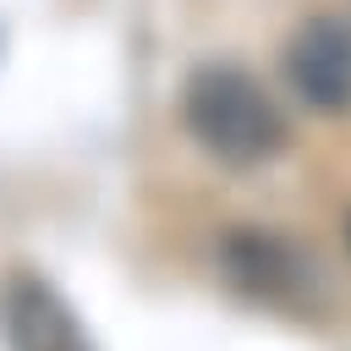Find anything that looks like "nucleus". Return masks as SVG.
<instances>
[{
    "mask_svg": "<svg viewBox=\"0 0 351 351\" xmlns=\"http://www.w3.org/2000/svg\"><path fill=\"white\" fill-rule=\"evenodd\" d=\"M181 121H186V137L214 159V165H230V170H258L269 165L291 126L274 104V93L241 71V66H197L186 82H181Z\"/></svg>",
    "mask_w": 351,
    "mask_h": 351,
    "instance_id": "f257e3e1",
    "label": "nucleus"
},
{
    "mask_svg": "<svg viewBox=\"0 0 351 351\" xmlns=\"http://www.w3.org/2000/svg\"><path fill=\"white\" fill-rule=\"evenodd\" d=\"M219 263H225V280L236 291H247L252 302L313 307V296H318V263H313V252H302L296 241H285L274 230H230L219 241Z\"/></svg>",
    "mask_w": 351,
    "mask_h": 351,
    "instance_id": "f03ea898",
    "label": "nucleus"
},
{
    "mask_svg": "<svg viewBox=\"0 0 351 351\" xmlns=\"http://www.w3.org/2000/svg\"><path fill=\"white\" fill-rule=\"evenodd\" d=\"M0 340L5 351H99L77 307L38 269H11L0 280Z\"/></svg>",
    "mask_w": 351,
    "mask_h": 351,
    "instance_id": "7ed1b4c3",
    "label": "nucleus"
},
{
    "mask_svg": "<svg viewBox=\"0 0 351 351\" xmlns=\"http://www.w3.org/2000/svg\"><path fill=\"white\" fill-rule=\"evenodd\" d=\"M285 82L318 115L351 110V22L335 11L307 16L285 44Z\"/></svg>",
    "mask_w": 351,
    "mask_h": 351,
    "instance_id": "20e7f679",
    "label": "nucleus"
},
{
    "mask_svg": "<svg viewBox=\"0 0 351 351\" xmlns=\"http://www.w3.org/2000/svg\"><path fill=\"white\" fill-rule=\"evenodd\" d=\"M346 241H351V219H346Z\"/></svg>",
    "mask_w": 351,
    "mask_h": 351,
    "instance_id": "39448f33",
    "label": "nucleus"
}]
</instances>
